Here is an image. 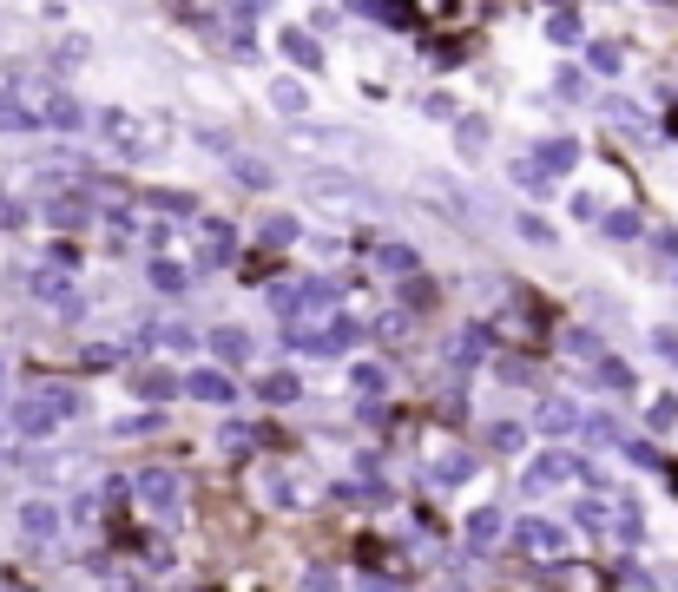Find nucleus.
Returning a JSON list of instances; mask_svg holds the SVG:
<instances>
[{"instance_id": "nucleus-44", "label": "nucleus", "mask_w": 678, "mask_h": 592, "mask_svg": "<svg viewBox=\"0 0 678 592\" xmlns=\"http://www.w3.org/2000/svg\"><path fill=\"white\" fill-rule=\"evenodd\" d=\"M606 237H613V244L639 237V218H632V211H606Z\"/></svg>"}, {"instance_id": "nucleus-16", "label": "nucleus", "mask_w": 678, "mask_h": 592, "mask_svg": "<svg viewBox=\"0 0 678 592\" xmlns=\"http://www.w3.org/2000/svg\"><path fill=\"white\" fill-rule=\"evenodd\" d=\"M20 533H27V540H53V533H60L53 500H27V507H20Z\"/></svg>"}, {"instance_id": "nucleus-46", "label": "nucleus", "mask_w": 678, "mask_h": 592, "mask_svg": "<svg viewBox=\"0 0 678 592\" xmlns=\"http://www.w3.org/2000/svg\"><path fill=\"white\" fill-rule=\"evenodd\" d=\"M79 362H86V369H112V362H119V349H112V343H93V349H79Z\"/></svg>"}, {"instance_id": "nucleus-11", "label": "nucleus", "mask_w": 678, "mask_h": 592, "mask_svg": "<svg viewBox=\"0 0 678 592\" xmlns=\"http://www.w3.org/2000/svg\"><path fill=\"white\" fill-rule=\"evenodd\" d=\"M205 343H211V356H218L224 369H237V362H251V336H244L237 323H218V329L205 336Z\"/></svg>"}, {"instance_id": "nucleus-28", "label": "nucleus", "mask_w": 678, "mask_h": 592, "mask_svg": "<svg viewBox=\"0 0 678 592\" xmlns=\"http://www.w3.org/2000/svg\"><path fill=\"white\" fill-rule=\"evenodd\" d=\"M547 40L573 47V40H580V7H560V14H547Z\"/></svg>"}, {"instance_id": "nucleus-39", "label": "nucleus", "mask_w": 678, "mask_h": 592, "mask_svg": "<svg viewBox=\"0 0 678 592\" xmlns=\"http://www.w3.org/2000/svg\"><path fill=\"white\" fill-rule=\"evenodd\" d=\"M646 428H652V435H672V428H678V402H672V395H659V402H652Z\"/></svg>"}, {"instance_id": "nucleus-50", "label": "nucleus", "mask_w": 678, "mask_h": 592, "mask_svg": "<svg viewBox=\"0 0 678 592\" xmlns=\"http://www.w3.org/2000/svg\"><path fill=\"white\" fill-rule=\"evenodd\" d=\"M626 461H632V468H659V454H652V441H626Z\"/></svg>"}, {"instance_id": "nucleus-7", "label": "nucleus", "mask_w": 678, "mask_h": 592, "mask_svg": "<svg viewBox=\"0 0 678 592\" xmlns=\"http://www.w3.org/2000/svg\"><path fill=\"white\" fill-rule=\"evenodd\" d=\"M33 125H53V132H79V125H86V112H79V99H73V93L47 86V93H40V106H33Z\"/></svg>"}, {"instance_id": "nucleus-41", "label": "nucleus", "mask_w": 678, "mask_h": 592, "mask_svg": "<svg viewBox=\"0 0 678 592\" xmlns=\"http://www.w3.org/2000/svg\"><path fill=\"white\" fill-rule=\"evenodd\" d=\"M270 106L277 112H303V86L297 79H277V86H270Z\"/></svg>"}, {"instance_id": "nucleus-6", "label": "nucleus", "mask_w": 678, "mask_h": 592, "mask_svg": "<svg viewBox=\"0 0 678 592\" xmlns=\"http://www.w3.org/2000/svg\"><path fill=\"white\" fill-rule=\"evenodd\" d=\"M237 257V231L224 218H198V270H224Z\"/></svg>"}, {"instance_id": "nucleus-49", "label": "nucleus", "mask_w": 678, "mask_h": 592, "mask_svg": "<svg viewBox=\"0 0 678 592\" xmlns=\"http://www.w3.org/2000/svg\"><path fill=\"white\" fill-rule=\"evenodd\" d=\"M553 93H560V99H580L586 93V73H573V66H567V73L553 79Z\"/></svg>"}, {"instance_id": "nucleus-24", "label": "nucleus", "mask_w": 678, "mask_h": 592, "mask_svg": "<svg viewBox=\"0 0 678 592\" xmlns=\"http://www.w3.org/2000/svg\"><path fill=\"white\" fill-rule=\"evenodd\" d=\"M567 356L580 362V369H600L606 349H600V336H593V329H567Z\"/></svg>"}, {"instance_id": "nucleus-19", "label": "nucleus", "mask_w": 678, "mask_h": 592, "mask_svg": "<svg viewBox=\"0 0 678 592\" xmlns=\"http://www.w3.org/2000/svg\"><path fill=\"white\" fill-rule=\"evenodd\" d=\"M534 165H540V172H573V165H580V145H573V139H547L534 152Z\"/></svg>"}, {"instance_id": "nucleus-27", "label": "nucleus", "mask_w": 678, "mask_h": 592, "mask_svg": "<svg viewBox=\"0 0 678 592\" xmlns=\"http://www.w3.org/2000/svg\"><path fill=\"white\" fill-rule=\"evenodd\" d=\"M310 191L316 198H349V191H363L349 172H310Z\"/></svg>"}, {"instance_id": "nucleus-53", "label": "nucleus", "mask_w": 678, "mask_h": 592, "mask_svg": "<svg viewBox=\"0 0 678 592\" xmlns=\"http://www.w3.org/2000/svg\"><path fill=\"white\" fill-rule=\"evenodd\" d=\"M303 586H310V592H330L336 573H330V566H310V573H303Z\"/></svg>"}, {"instance_id": "nucleus-14", "label": "nucleus", "mask_w": 678, "mask_h": 592, "mask_svg": "<svg viewBox=\"0 0 678 592\" xmlns=\"http://www.w3.org/2000/svg\"><path fill=\"white\" fill-rule=\"evenodd\" d=\"M481 356H488V329H481V323L455 329V343H448V362H455V369H474Z\"/></svg>"}, {"instance_id": "nucleus-13", "label": "nucleus", "mask_w": 678, "mask_h": 592, "mask_svg": "<svg viewBox=\"0 0 678 592\" xmlns=\"http://www.w3.org/2000/svg\"><path fill=\"white\" fill-rule=\"evenodd\" d=\"M501 533H507V514H501V507H474V514H468V546H474V553H488Z\"/></svg>"}, {"instance_id": "nucleus-33", "label": "nucleus", "mask_w": 678, "mask_h": 592, "mask_svg": "<svg viewBox=\"0 0 678 592\" xmlns=\"http://www.w3.org/2000/svg\"><path fill=\"white\" fill-rule=\"evenodd\" d=\"M185 270H178V264H165V257H152V290H165V296H178V290H185Z\"/></svg>"}, {"instance_id": "nucleus-29", "label": "nucleus", "mask_w": 678, "mask_h": 592, "mask_svg": "<svg viewBox=\"0 0 678 592\" xmlns=\"http://www.w3.org/2000/svg\"><path fill=\"white\" fill-rule=\"evenodd\" d=\"M382 270H395V277H415V270H422V257H415V244H382Z\"/></svg>"}, {"instance_id": "nucleus-40", "label": "nucleus", "mask_w": 678, "mask_h": 592, "mask_svg": "<svg viewBox=\"0 0 678 592\" xmlns=\"http://www.w3.org/2000/svg\"><path fill=\"white\" fill-rule=\"evenodd\" d=\"M494 448H501V454H521V441H527V428H521V421H494Z\"/></svg>"}, {"instance_id": "nucleus-2", "label": "nucleus", "mask_w": 678, "mask_h": 592, "mask_svg": "<svg viewBox=\"0 0 678 592\" xmlns=\"http://www.w3.org/2000/svg\"><path fill=\"white\" fill-rule=\"evenodd\" d=\"M336 283L330 277H303V283H277L270 290V303H277V316H284L290 329H297V316H303V329L316 323V316H336Z\"/></svg>"}, {"instance_id": "nucleus-55", "label": "nucleus", "mask_w": 678, "mask_h": 592, "mask_svg": "<svg viewBox=\"0 0 678 592\" xmlns=\"http://www.w3.org/2000/svg\"><path fill=\"white\" fill-rule=\"evenodd\" d=\"M659 257H672V264H678V231H659Z\"/></svg>"}, {"instance_id": "nucleus-56", "label": "nucleus", "mask_w": 678, "mask_h": 592, "mask_svg": "<svg viewBox=\"0 0 678 592\" xmlns=\"http://www.w3.org/2000/svg\"><path fill=\"white\" fill-rule=\"evenodd\" d=\"M665 481H672V494H678V468H672V474H665Z\"/></svg>"}, {"instance_id": "nucleus-52", "label": "nucleus", "mask_w": 678, "mask_h": 592, "mask_svg": "<svg viewBox=\"0 0 678 592\" xmlns=\"http://www.w3.org/2000/svg\"><path fill=\"white\" fill-rule=\"evenodd\" d=\"M586 428H593V441H619V421H613V415H593Z\"/></svg>"}, {"instance_id": "nucleus-12", "label": "nucleus", "mask_w": 678, "mask_h": 592, "mask_svg": "<svg viewBox=\"0 0 678 592\" xmlns=\"http://www.w3.org/2000/svg\"><path fill=\"white\" fill-rule=\"evenodd\" d=\"M33 296L53 303V310H66V316H79V296H73V283H66L60 270H33Z\"/></svg>"}, {"instance_id": "nucleus-25", "label": "nucleus", "mask_w": 678, "mask_h": 592, "mask_svg": "<svg viewBox=\"0 0 678 592\" xmlns=\"http://www.w3.org/2000/svg\"><path fill=\"white\" fill-rule=\"evenodd\" d=\"M178 389H185V382H178L172 369H145V375H139V395H145V402H172Z\"/></svg>"}, {"instance_id": "nucleus-3", "label": "nucleus", "mask_w": 678, "mask_h": 592, "mask_svg": "<svg viewBox=\"0 0 678 592\" xmlns=\"http://www.w3.org/2000/svg\"><path fill=\"white\" fill-rule=\"evenodd\" d=\"M356 336H363V329H356V316H343L336 310L330 323H310V329H290V349H303V356H343V349H356Z\"/></svg>"}, {"instance_id": "nucleus-38", "label": "nucleus", "mask_w": 678, "mask_h": 592, "mask_svg": "<svg viewBox=\"0 0 678 592\" xmlns=\"http://www.w3.org/2000/svg\"><path fill=\"white\" fill-rule=\"evenodd\" d=\"M468 474H474V454H448V461H435V481H442V487L468 481Z\"/></svg>"}, {"instance_id": "nucleus-47", "label": "nucleus", "mask_w": 678, "mask_h": 592, "mask_svg": "<svg viewBox=\"0 0 678 592\" xmlns=\"http://www.w3.org/2000/svg\"><path fill=\"white\" fill-rule=\"evenodd\" d=\"M521 237H527V244H553V224H547V218H534V211H527V218H521Z\"/></svg>"}, {"instance_id": "nucleus-1", "label": "nucleus", "mask_w": 678, "mask_h": 592, "mask_svg": "<svg viewBox=\"0 0 678 592\" xmlns=\"http://www.w3.org/2000/svg\"><path fill=\"white\" fill-rule=\"evenodd\" d=\"M79 415V389H66V382H40L33 395H20L14 402V428L20 435H53L60 421Z\"/></svg>"}, {"instance_id": "nucleus-37", "label": "nucleus", "mask_w": 678, "mask_h": 592, "mask_svg": "<svg viewBox=\"0 0 678 592\" xmlns=\"http://www.w3.org/2000/svg\"><path fill=\"white\" fill-rule=\"evenodd\" d=\"M586 60H593V73H619V60H626V53H619V40H593V47H586Z\"/></svg>"}, {"instance_id": "nucleus-36", "label": "nucleus", "mask_w": 678, "mask_h": 592, "mask_svg": "<svg viewBox=\"0 0 678 592\" xmlns=\"http://www.w3.org/2000/svg\"><path fill=\"white\" fill-rule=\"evenodd\" d=\"M231 172H237V185H251V191L270 185V165H264V158H231Z\"/></svg>"}, {"instance_id": "nucleus-8", "label": "nucleus", "mask_w": 678, "mask_h": 592, "mask_svg": "<svg viewBox=\"0 0 678 592\" xmlns=\"http://www.w3.org/2000/svg\"><path fill=\"white\" fill-rule=\"evenodd\" d=\"M514 546L534 553V560H553V553H567V533L547 527V520H514Z\"/></svg>"}, {"instance_id": "nucleus-15", "label": "nucleus", "mask_w": 678, "mask_h": 592, "mask_svg": "<svg viewBox=\"0 0 678 592\" xmlns=\"http://www.w3.org/2000/svg\"><path fill=\"white\" fill-rule=\"evenodd\" d=\"M257 237H264L270 250H290V244L303 237V224L290 218V211H264V218H257Z\"/></svg>"}, {"instance_id": "nucleus-51", "label": "nucleus", "mask_w": 678, "mask_h": 592, "mask_svg": "<svg viewBox=\"0 0 678 592\" xmlns=\"http://www.w3.org/2000/svg\"><path fill=\"white\" fill-rule=\"evenodd\" d=\"M652 349H659V356L678 369V336H672V329H652Z\"/></svg>"}, {"instance_id": "nucleus-42", "label": "nucleus", "mask_w": 678, "mask_h": 592, "mask_svg": "<svg viewBox=\"0 0 678 592\" xmlns=\"http://www.w3.org/2000/svg\"><path fill=\"white\" fill-rule=\"evenodd\" d=\"M514 185H527V191H540V198H547V172H540L534 158H514Z\"/></svg>"}, {"instance_id": "nucleus-31", "label": "nucleus", "mask_w": 678, "mask_h": 592, "mask_svg": "<svg viewBox=\"0 0 678 592\" xmlns=\"http://www.w3.org/2000/svg\"><path fill=\"white\" fill-rule=\"evenodd\" d=\"M402 336H409V310H382V316H376V343L395 349Z\"/></svg>"}, {"instance_id": "nucleus-48", "label": "nucleus", "mask_w": 678, "mask_h": 592, "mask_svg": "<svg viewBox=\"0 0 678 592\" xmlns=\"http://www.w3.org/2000/svg\"><path fill=\"white\" fill-rule=\"evenodd\" d=\"M224 448H251V441H257V428H244V421H224Z\"/></svg>"}, {"instance_id": "nucleus-17", "label": "nucleus", "mask_w": 678, "mask_h": 592, "mask_svg": "<svg viewBox=\"0 0 678 592\" xmlns=\"http://www.w3.org/2000/svg\"><path fill=\"white\" fill-rule=\"evenodd\" d=\"M257 395H264L270 408H290V402H303V382H297L290 369H270L264 382H257Z\"/></svg>"}, {"instance_id": "nucleus-54", "label": "nucleus", "mask_w": 678, "mask_h": 592, "mask_svg": "<svg viewBox=\"0 0 678 592\" xmlns=\"http://www.w3.org/2000/svg\"><path fill=\"white\" fill-rule=\"evenodd\" d=\"M20 218H27V211H20L14 198H0V231H7V224H20Z\"/></svg>"}, {"instance_id": "nucleus-43", "label": "nucleus", "mask_w": 678, "mask_h": 592, "mask_svg": "<svg viewBox=\"0 0 678 592\" xmlns=\"http://www.w3.org/2000/svg\"><path fill=\"white\" fill-rule=\"evenodd\" d=\"M573 520H580L586 533H600V527H606V520H613V514H606V500H580V507H573Z\"/></svg>"}, {"instance_id": "nucleus-30", "label": "nucleus", "mask_w": 678, "mask_h": 592, "mask_svg": "<svg viewBox=\"0 0 678 592\" xmlns=\"http://www.w3.org/2000/svg\"><path fill=\"white\" fill-rule=\"evenodd\" d=\"M606 119H613V125H626V132H639V139H646V112L632 106V99H606Z\"/></svg>"}, {"instance_id": "nucleus-20", "label": "nucleus", "mask_w": 678, "mask_h": 592, "mask_svg": "<svg viewBox=\"0 0 678 592\" xmlns=\"http://www.w3.org/2000/svg\"><path fill=\"white\" fill-rule=\"evenodd\" d=\"M284 60L290 66H303V73H316V66H323V47H316V40H310V33H284Z\"/></svg>"}, {"instance_id": "nucleus-45", "label": "nucleus", "mask_w": 678, "mask_h": 592, "mask_svg": "<svg viewBox=\"0 0 678 592\" xmlns=\"http://www.w3.org/2000/svg\"><path fill=\"white\" fill-rule=\"evenodd\" d=\"M402 303H415V310H428V303H435V283H428V277L402 283Z\"/></svg>"}, {"instance_id": "nucleus-23", "label": "nucleus", "mask_w": 678, "mask_h": 592, "mask_svg": "<svg viewBox=\"0 0 678 592\" xmlns=\"http://www.w3.org/2000/svg\"><path fill=\"white\" fill-rule=\"evenodd\" d=\"M349 389H356V395H369V402H376V395L389 389V369H382V362H356V369H349Z\"/></svg>"}, {"instance_id": "nucleus-4", "label": "nucleus", "mask_w": 678, "mask_h": 592, "mask_svg": "<svg viewBox=\"0 0 678 592\" xmlns=\"http://www.w3.org/2000/svg\"><path fill=\"white\" fill-rule=\"evenodd\" d=\"M132 494H139V507H145V514H158V520H172L178 507H185V481H178L172 468H139Z\"/></svg>"}, {"instance_id": "nucleus-26", "label": "nucleus", "mask_w": 678, "mask_h": 592, "mask_svg": "<svg viewBox=\"0 0 678 592\" xmlns=\"http://www.w3.org/2000/svg\"><path fill=\"white\" fill-rule=\"evenodd\" d=\"M593 382H600V389H619V395H626V389H632V362H619V356H600Z\"/></svg>"}, {"instance_id": "nucleus-35", "label": "nucleus", "mask_w": 678, "mask_h": 592, "mask_svg": "<svg viewBox=\"0 0 678 592\" xmlns=\"http://www.w3.org/2000/svg\"><path fill=\"white\" fill-rule=\"evenodd\" d=\"M145 198H152L165 218H191V211H198V198H185V191H145Z\"/></svg>"}, {"instance_id": "nucleus-32", "label": "nucleus", "mask_w": 678, "mask_h": 592, "mask_svg": "<svg viewBox=\"0 0 678 592\" xmlns=\"http://www.w3.org/2000/svg\"><path fill=\"white\" fill-rule=\"evenodd\" d=\"M606 527H613V540H639V533H646V527H639V507H632V500H619V514L613 520H606Z\"/></svg>"}, {"instance_id": "nucleus-9", "label": "nucleus", "mask_w": 678, "mask_h": 592, "mask_svg": "<svg viewBox=\"0 0 678 592\" xmlns=\"http://www.w3.org/2000/svg\"><path fill=\"white\" fill-rule=\"evenodd\" d=\"M99 132H106V139L119 145L126 158H139V152H145V125L132 119V112H99Z\"/></svg>"}, {"instance_id": "nucleus-18", "label": "nucleus", "mask_w": 678, "mask_h": 592, "mask_svg": "<svg viewBox=\"0 0 678 592\" xmlns=\"http://www.w3.org/2000/svg\"><path fill=\"white\" fill-rule=\"evenodd\" d=\"M185 389L198 395V402H231V375H224V369H191Z\"/></svg>"}, {"instance_id": "nucleus-22", "label": "nucleus", "mask_w": 678, "mask_h": 592, "mask_svg": "<svg viewBox=\"0 0 678 592\" xmlns=\"http://www.w3.org/2000/svg\"><path fill=\"white\" fill-rule=\"evenodd\" d=\"M93 218V204L86 198H47V224H60V231H73V224Z\"/></svg>"}, {"instance_id": "nucleus-10", "label": "nucleus", "mask_w": 678, "mask_h": 592, "mask_svg": "<svg viewBox=\"0 0 678 592\" xmlns=\"http://www.w3.org/2000/svg\"><path fill=\"white\" fill-rule=\"evenodd\" d=\"M580 402H540V415H534V428L540 435H553V441H567V435H580Z\"/></svg>"}, {"instance_id": "nucleus-5", "label": "nucleus", "mask_w": 678, "mask_h": 592, "mask_svg": "<svg viewBox=\"0 0 678 592\" xmlns=\"http://www.w3.org/2000/svg\"><path fill=\"white\" fill-rule=\"evenodd\" d=\"M573 474H586V468H580V454L553 448V454H540V461H527V474H521V494H527V500H534V494H553V487H567Z\"/></svg>"}, {"instance_id": "nucleus-21", "label": "nucleus", "mask_w": 678, "mask_h": 592, "mask_svg": "<svg viewBox=\"0 0 678 592\" xmlns=\"http://www.w3.org/2000/svg\"><path fill=\"white\" fill-rule=\"evenodd\" d=\"M455 145H461V158H481V145H488V119H481V112L455 119Z\"/></svg>"}, {"instance_id": "nucleus-34", "label": "nucleus", "mask_w": 678, "mask_h": 592, "mask_svg": "<svg viewBox=\"0 0 678 592\" xmlns=\"http://www.w3.org/2000/svg\"><path fill=\"white\" fill-rule=\"evenodd\" d=\"M356 14H363V20H382V27H409V7H389V0H363Z\"/></svg>"}]
</instances>
